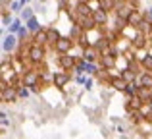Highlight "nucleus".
Returning <instances> with one entry per match:
<instances>
[{
	"mask_svg": "<svg viewBox=\"0 0 152 139\" xmlns=\"http://www.w3.org/2000/svg\"><path fill=\"white\" fill-rule=\"evenodd\" d=\"M10 29H12V31H18V29H19V21H14V23L10 25Z\"/></svg>",
	"mask_w": 152,
	"mask_h": 139,
	"instance_id": "17",
	"label": "nucleus"
},
{
	"mask_svg": "<svg viewBox=\"0 0 152 139\" xmlns=\"http://www.w3.org/2000/svg\"><path fill=\"white\" fill-rule=\"evenodd\" d=\"M142 62H145V66H146L148 70H152V58H150V56H145V58H142Z\"/></svg>",
	"mask_w": 152,
	"mask_h": 139,
	"instance_id": "12",
	"label": "nucleus"
},
{
	"mask_svg": "<svg viewBox=\"0 0 152 139\" xmlns=\"http://www.w3.org/2000/svg\"><path fill=\"white\" fill-rule=\"evenodd\" d=\"M67 81H69V75H67V74H56V75H54V83H56V87H64Z\"/></svg>",
	"mask_w": 152,
	"mask_h": 139,
	"instance_id": "1",
	"label": "nucleus"
},
{
	"mask_svg": "<svg viewBox=\"0 0 152 139\" xmlns=\"http://www.w3.org/2000/svg\"><path fill=\"white\" fill-rule=\"evenodd\" d=\"M87 2H89V0H79V4H87Z\"/></svg>",
	"mask_w": 152,
	"mask_h": 139,
	"instance_id": "20",
	"label": "nucleus"
},
{
	"mask_svg": "<svg viewBox=\"0 0 152 139\" xmlns=\"http://www.w3.org/2000/svg\"><path fill=\"white\" fill-rule=\"evenodd\" d=\"M93 25H96V23H94V19H89V18H83L81 19V27H83V29H91V27H93Z\"/></svg>",
	"mask_w": 152,
	"mask_h": 139,
	"instance_id": "6",
	"label": "nucleus"
},
{
	"mask_svg": "<svg viewBox=\"0 0 152 139\" xmlns=\"http://www.w3.org/2000/svg\"><path fill=\"white\" fill-rule=\"evenodd\" d=\"M148 15H150V19H152V8H150V10H148Z\"/></svg>",
	"mask_w": 152,
	"mask_h": 139,
	"instance_id": "21",
	"label": "nucleus"
},
{
	"mask_svg": "<svg viewBox=\"0 0 152 139\" xmlns=\"http://www.w3.org/2000/svg\"><path fill=\"white\" fill-rule=\"evenodd\" d=\"M69 46H71V41H69V39H60V41L56 43V49H58L60 52H66V50H69Z\"/></svg>",
	"mask_w": 152,
	"mask_h": 139,
	"instance_id": "3",
	"label": "nucleus"
},
{
	"mask_svg": "<svg viewBox=\"0 0 152 139\" xmlns=\"http://www.w3.org/2000/svg\"><path fill=\"white\" fill-rule=\"evenodd\" d=\"M79 14H91L89 6H87V4H79Z\"/></svg>",
	"mask_w": 152,
	"mask_h": 139,
	"instance_id": "11",
	"label": "nucleus"
},
{
	"mask_svg": "<svg viewBox=\"0 0 152 139\" xmlns=\"http://www.w3.org/2000/svg\"><path fill=\"white\" fill-rule=\"evenodd\" d=\"M25 35H27V31H25V29H23V27H21V29H19V37L23 39V37H25Z\"/></svg>",
	"mask_w": 152,
	"mask_h": 139,
	"instance_id": "18",
	"label": "nucleus"
},
{
	"mask_svg": "<svg viewBox=\"0 0 152 139\" xmlns=\"http://www.w3.org/2000/svg\"><path fill=\"white\" fill-rule=\"evenodd\" d=\"M27 2H29V0H19V4H21V6H23V4H27Z\"/></svg>",
	"mask_w": 152,
	"mask_h": 139,
	"instance_id": "19",
	"label": "nucleus"
},
{
	"mask_svg": "<svg viewBox=\"0 0 152 139\" xmlns=\"http://www.w3.org/2000/svg\"><path fill=\"white\" fill-rule=\"evenodd\" d=\"M46 35H48V41H50V43H52V41H56V43L60 41V39H58V33H56L54 29H48V31H46Z\"/></svg>",
	"mask_w": 152,
	"mask_h": 139,
	"instance_id": "8",
	"label": "nucleus"
},
{
	"mask_svg": "<svg viewBox=\"0 0 152 139\" xmlns=\"http://www.w3.org/2000/svg\"><path fill=\"white\" fill-rule=\"evenodd\" d=\"M2 97H4V99H12V97H14V91H12V89H8V91L4 89V91H2Z\"/></svg>",
	"mask_w": 152,
	"mask_h": 139,
	"instance_id": "13",
	"label": "nucleus"
},
{
	"mask_svg": "<svg viewBox=\"0 0 152 139\" xmlns=\"http://www.w3.org/2000/svg\"><path fill=\"white\" fill-rule=\"evenodd\" d=\"M14 45H15V39L10 35V37H6V39H4L2 49H4V50H12V49H14Z\"/></svg>",
	"mask_w": 152,
	"mask_h": 139,
	"instance_id": "5",
	"label": "nucleus"
},
{
	"mask_svg": "<svg viewBox=\"0 0 152 139\" xmlns=\"http://www.w3.org/2000/svg\"><path fill=\"white\" fill-rule=\"evenodd\" d=\"M27 27H29L31 31H39V29H41V25H39V21H37V19H35V18L27 21Z\"/></svg>",
	"mask_w": 152,
	"mask_h": 139,
	"instance_id": "7",
	"label": "nucleus"
},
{
	"mask_svg": "<svg viewBox=\"0 0 152 139\" xmlns=\"http://www.w3.org/2000/svg\"><path fill=\"white\" fill-rule=\"evenodd\" d=\"M114 85L118 87V89H127V85H125V83L121 81V79H118V81H114Z\"/></svg>",
	"mask_w": 152,
	"mask_h": 139,
	"instance_id": "14",
	"label": "nucleus"
},
{
	"mask_svg": "<svg viewBox=\"0 0 152 139\" xmlns=\"http://www.w3.org/2000/svg\"><path fill=\"white\" fill-rule=\"evenodd\" d=\"M29 56H31V60L37 62V60H41V58H42V50L39 49V46H33V49L29 50Z\"/></svg>",
	"mask_w": 152,
	"mask_h": 139,
	"instance_id": "4",
	"label": "nucleus"
},
{
	"mask_svg": "<svg viewBox=\"0 0 152 139\" xmlns=\"http://www.w3.org/2000/svg\"><path fill=\"white\" fill-rule=\"evenodd\" d=\"M141 85H150L152 87V77H150V75H142V77H141Z\"/></svg>",
	"mask_w": 152,
	"mask_h": 139,
	"instance_id": "9",
	"label": "nucleus"
},
{
	"mask_svg": "<svg viewBox=\"0 0 152 139\" xmlns=\"http://www.w3.org/2000/svg\"><path fill=\"white\" fill-rule=\"evenodd\" d=\"M62 64H64V66H73V60L66 56V58H62Z\"/></svg>",
	"mask_w": 152,
	"mask_h": 139,
	"instance_id": "16",
	"label": "nucleus"
},
{
	"mask_svg": "<svg viewBox=\"0 0 152 139\" xmlns=\"http://www.w3.org/2000/svg\"><path fill=\"white\" fill-rule=\"evenodd\" d=\"M23 18H25L27 21H29V19H33V12H31V10H25V12H23Z\"/></svg>",
	"mask_w": 152,
	"mask_h": 139,
	"instance_id": "15",
	"label": "nucleus"
},
{
	"mask_svg": "<svg viewBox=\"0 0 152 139\" xmlns=\"http://www.w3.org/2000/svg\"><path fill=\"white\" fill-rule=\"evenodd\" d=\"M85 58H87V60H94V58H96V52H94L93 49H89V50L85 52Z\"/></svg>",
	"mask_w": 152,
	"mask_h": 139,
	"instance_id": "10",
	"label": "nucleus"
},
{
	"mask_svg": "<svg viewBox=\"0 0 152 139\" xmlns=\"http://www.w3.org/2000/svg\"><path fill=\"white\" fill-rule=\"evenodd\" d=\"M93 19H94V23H104V21H106V12H104L102 8L94 10L93 12Z\"/></svg>",
	"mask_w": 152,
	"mask_h": 139,
	"instance_id": "2",
	"label": "nucleus"
}]
</instances>
